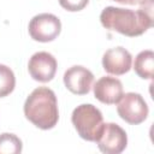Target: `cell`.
I'll use <instances>...</instances> for the list:
<instances>
[{
    "label": "cell",
    "mask_w": 154,
    "mask_h": 154,
    "mask_svg": "<svg viewBox=\"0 0 154 154\" xmlns=\"http://www.w3.org/2000/svg\"><path fill=\"white\" fill-rule=\"evenodd\" d=\"M57 66V59L51 53L37 52L29 59L28 70L32 79L41 83H47L54 78Z\"/></svg>",
    "instance_id": "obj_7"
},
{
    "label": "cell",
    "mask_w": 154,
    "mask_h": 154,
    "mask_svg": "<svg viewBox=\"0 0 154 154\" xmlns=\"http://www.w3.org/2000/svg\"><path fill=\"white\" fill-rule=\"evenodd\" d=\"M16 85V77L13 71L4 65L0 64V97H5L10 95Z\"/></svg>",
    "instance_id": "obj_13"
},
{
    "label": "cell",
    "mask_w": 154,
    "mask_h": 154,
    "mask_svg": "<svg viewBox=\"0 0 154 154\" xmlns=\"http://www.w3.org/2000/svg\"><path fill=\"white\" fill-rule=\"evenodd\" d=\"M63 79L65 87L72 94L85 95L91 89L94 82V75L87 67L81 65H75L65 71Z\"/></svg>",
    "instance_id": "obj_8"
},
{
    "label": "cell",
    "mask_w": 154,
    "mask_h": 154,
    "mask_svg": "<svg viewBox=\"0 0 154 154\" xmlns=\"http://www.w3.org/2000/svg\"><path fill=\"white\" fill-rule=\"evenodd\" d=\"M60 31V19L52 13L36 14L29 23V34L32 40L38 42H51L59 36Z\"/></svg>",
    "instance_id": "obj_5"
},
{
    "label": "cell",
    "mask_w": 154,
    "mask_h": 154,
    "mask_svg": "<svg viewBox=\"0 0 154 154\" xmlns=\"http://www.w3.org/2000/svg\"><path fill=\"white\" fill-rule=\"evenodd\" d=\"M22 148V141L14 134L4 132L0 135V154H18Z\"/></svg>",
    "instance_id": "obj_12"
},
{
    "label": "cell",
    "mask_w": 154,
    "mask_h": 154,
    "mask_svg": "<svg viewBox=\"0 0 154 154\" xmlns=\"http://www.w3.org/2000/svg\"><path fill=\"white\" fill-rule=\"evenodd\" d=\"M135 72L143 79H152L154 72V53L150 49L140 52L134 63Z\"/></svg>",
    "instance_id": "obj_11"
},
{
    "label": "cell",
    "mask_w": 154,
    "mask_h": 154,
    "mask_svg": "<svg viewBox=\"0 0 154 154\" xmlns=\"http://www.w3.org/2000/svg\"><path fill=\"white\" fill-rule=\"evenodd\" d=\"M112 1H116V2H119L123 5H141L146 0H112Z\"/></svg>",
    "instance_id": "obj_15"
},
{
    "label": "cell",
    "mask_w": 154,
    "mask_h": 154,
    "mask_svg": "<svg viewBox=\"0 0 154 154\" xmlns=\"http://www.w3.org/2000/svg\"><path fill=\"white\" fill-rule=\"evenodd\" d=\"M117 112L119 117L126 123L131 125H137L147 119L149 108L141 94L126 93L123 94L122 99L118 101Z\"/></svg>",
    "instance_id": "obj_4"
},
{
    "label": "cell",
    "mask_w": 154,
    "mask_h": 154,
    "mask_svg": "<svg viewBox=\"0 0 154 154\" xmlns=\"http://www.w3.org/2000/svg\"><path fill=\"white\" fill-rule=\"evenodd\" d=\"M71 122L79 137L89 142L96 141L103 126V117L101 111L91 103L77 106L72 112Z\"/></svg>",
    "instance_id": "obj_3"
},
{
    "label": "cell",
    "mask_w": 154,
    "mask_h": 154,
    "mask_svg": "<svg viewBox=\"0 0 154 154\" xmlns=\"http://www.w3.org/2000/svg\"><path fill=\"white\" fill-rule=\"evenodd\" d=\"M132 57L124 47H114L105 52L102 57V66L106 72L116 76L124 75L130 71Z\"/></svg>",
    "instance_id": "obj_9"
},
{
    "label": "cell",
    "mask_w": 154,
    "mask_h": 154,
    "mask_svg": "<svg viewBox=\"0 0 154 154\" xmlns=\"http://www.w3.org/2000/svg\"><path fill=\"white\" fill-rule=\"evenodd\" d=\"M89 0H59V4L63 8L70 12H77L83 10L88 5Z\"/></svg>",
    "instance_id": "obj_14"
},
{
    "label": "cell",
    "mask_w": 154,
    "mask_h": 154,
    "mask_svg": "<svg viewBox=\"0 0 154 154\" xmlns=\"http://www.w3.org/2000/svg\"><path fill=\"white\" fill-rule=\"evenodd\" d=\"M24 116L38 129H53L59 120L58 100L54 91L47 87L34 89L24 102Z\"/></svg>",
    "instance_id": "obj_2"
},
{
    "label": "cell",
    "mask_w": 154,
    "mask_h": 154,
    "mask_svg": "<svg viewBox=\"0 0 154 154\" xmlns=\"http://www.w3.org/2000/svg\"><path fill=\"white\" fill-rule=\"evenodd\" d=\"M95 142L102 153L119 154L128 146V135L118 124L103 123V126Z\"/></svg>",
    "instance_id": "obj_6"
},
{
    "label": "cell",
    "mask_w": 154,
    "mask_h": 154,
    "mask_svg": "<svg viewBox=\"0 0 154 154\" xmlns=\"http://www.w3.org/2000/svg\"><path fill=\"white\" fill-rule=\"evenodd\" d=\"M94 96L96 100L105 105H114L123 96V84L122 82L111 76H103L96 81L93 87Z\"/></svg>",
    "instance_id": "obj_10"
},
{
    "label": "cell",
    "mask_w": 154,
    "mask_h": 154,
    "mask_svg": "<svg viewBox=\"0 0 154 154\" xmlns=\"http://www.w3.org/2000/svg\"><path fill=\"white\" fill-rule=\"evenodd\" d=\"M100 22L108 30L129 37L140 36L153 26V0H146L136 11L107 6L100 14Z\"/></svg>",
    "instance_id": "obj_1"
}]
</instances>
